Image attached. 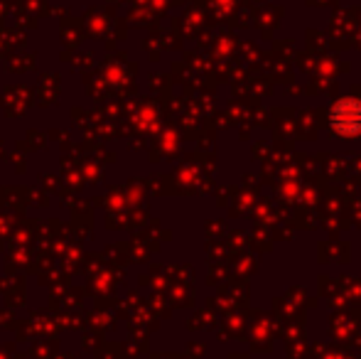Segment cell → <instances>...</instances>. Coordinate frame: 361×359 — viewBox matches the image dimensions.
<instances>
[{"instance_id":"obj_1","label":"cell","mask_w":361,"mask_h":359,"mask_svg":"<svg viewBox=\"0 0 361 359\" xmlns=\"http://www.w3.org/2000/svg\"><path fill=\"white\" fill-rule=\"evenodd\" d=\"M332 126L342 135H357L361 130V104L354 99H342L332 109Z\"/></svg>"}]
</instances>
